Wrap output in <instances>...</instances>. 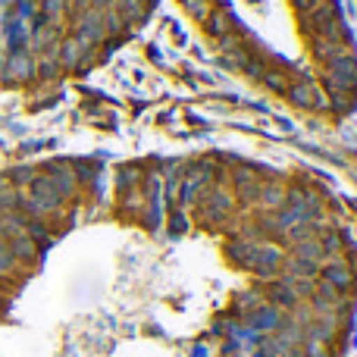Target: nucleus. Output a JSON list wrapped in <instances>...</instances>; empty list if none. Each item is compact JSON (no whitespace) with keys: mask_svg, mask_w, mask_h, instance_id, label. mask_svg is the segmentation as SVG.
<instances>
[{"mask_svg":"<svg viewBox=\"0 0 357 357\" xmlns=\"http://www.w3.org/2000/svg\"><path fill=\"white\" fill-rule=\"evenodd\" d=\"M320 282H326L329 289H335L339 295H345V291L354 285V273H351V266H348L345 260L333 257V260H329V264L320 270Z\"/></svg>","mask_w":357,"mask_h":357,"instance_id":"1","label":"nucleus"},{"mask_svg":"<svg viewBox=\"0 0 357 357\" xmlns=\"http://www.w3.org/2000/svg\"><path fill=\"white\" fill-rule=\"evenodd\" d=\"M19 210V188H13L6 173H0V213Z\"/></svg>","mask_w":357,"mask_h":357,"instance_id":"6","label":"nucleus"},{"mask_svg":"<svg viewBox=\"0 0 357 357\" xmlns=\"http://www.w3.org/2000/svg\"><path fill=\"white\" fill-rule=\"evenodd\" d=\"M282 323H285L282 310H279L276 304H270V301H264L257 310H251V326H254V329H264V333H276Z\"/></svg>","mask_w":357,"mask_h":357,"instance_id":"3","label":"nucleus"},{"mask_svg":"<svg viewBox=\"0 0 357 357\" xmlns=\"http://www.w3.org/2000/svg\"><path fill=\"white\" fill-rule=\"evenodd\" d=\"M41 10H44V16L56 19V16H63V10H66V0H44Z\"/></svg>","mask_w":357,"mask_h":357,"instance_id":"10","label":"nucleus"},{"mask_svg":"<svg viewBox=\"0 0 357 357\" xmlns=\"http://www.w3.org/2000/svg\"><path fill=\"white\" fill-rule=\"evenodd\" d=\"M289 98L295 100V104H301V107H323V100H320L323 94L317 91V88L310 85L307 79L298 82V85H291V88H289Z\"/></svg>","mask_w":357,"mask_h":357,"instance_id":"5","label":"nucleus"},{"mask_svg":"<svg viewBox=\"0 0 357 357\" xmlns=\"http://www.w3.org/2000/svg\"><path fill=\"white\" fill-rule=\"evenodd\" d=\"M16 257H13V251H10V245H6L3 238H0V279H10L13 273H16Z\"/></svg>","mask_w":357,"mask_h":357,"instance_id":"8","label":"nucleus"},{"mask_svg":"<svg viewBox=\"0 0 357 357\" xmlns=\"http://www.w3.org/2000/svg\"><path fill=\"white\" fill-rule=\"evenodd\" d=\"M3 79L6 82H29L31 73H35V60H31L29 54H22V50H16V54L6 56L3 63Z\"/></svg>","mask_w":357,"mask_h":357,"instance_id":"2","label":"nucleus"},{"mask_svg":"<svg viewBox=\"0 0 357 357\" xmlns=\"http://www.w3.org/2000/svg\"><path fill=\"white\" fill-rule=\"evenodd\" d=\"M295 6H298V10H307V6H314V0H295Z\"/></svg>","mask_w":357,"mask_h":357,"instance_id":"11","label":"nucleus"},{"mask_svg":"<svg viewBox=\"0 0 357 357\" xmlns=\"http://www.w3.org/2000/svg\"><path fill=\"white\" fill-rule=\"evenodd\" d=\"M301 357H329V345L320 339H314V335H304V351Z\"/></svg>","mask_w":357,"mask_h":357,"instance_id":"9","label":"nucleus"},{"mask_svg":"<svg viewBox=\"0 0 357 357\" xmlns=\"http://www.w3.org/2000/svg\"><path fill=\"white\" fill-rule=\"evenodd\" d=\"M82 54H85V44H79L75 38H69V41L60 44V63H63V66H69V69L79 66Z\"/></svg>","mask_w":357,"mask_h":357,"instance_id":"7","label":"nucleus"},{"mask_svg":"<svg viewBox=\"0 0 357 357\" xmlns=\"http://www.w3.org/2000/svg\"><path fill=\"white\" fill-rule=\"evenodd\" d=\"M6 245H10V251H13V257H16V264H35V260H38V245H35V241H31L25 232L10 235V238H6Z\"/></svg>","mask_w":357,"mask_h":357,"instance_id":"4","label":"nucleus"}]
</instances>
